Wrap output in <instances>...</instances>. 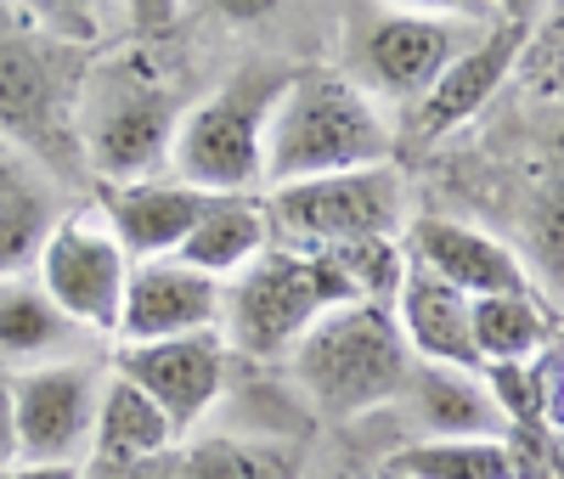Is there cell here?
Returning <instances> with one entry per match:
<instances>
[{"label":"cell","mask_w":564,"mask_h":479,"mask_svg":"<svg viewBox=\"0 0 564 479\" xmlns=\"http://www.w3.org/2000/svg\"><path fill=\"white\" fill-rule=\"evenodd\" d=\"M395 135L372 96L334 74V68H305L282 79L271 119H265V192L316 181V175H345L390 164Z\"/></svg>","instance_id":"1"},{"label":"cell","mask_w":564,"mask_h":479,"mask_svg":"<svg viewBox=\"0 0 564 479\" xmlns=\"http://www.w3.org/2000/svg\"><path fill=\"white\" fill-rule=\"evenodd\" d=\"M79 79H85V52L40 34L12 0H0V141L12 153L45 164L63 186H68V164H79V141H74Z\"/></svg>","instance_id":"2"},{"label":"cell","mask_w":564,"mask_h":479,"mask_svg":"<svg viewBox=\"0 0 564 479\" xmlns=\"http://www.w3.org/2000/svg\"><path fill=\"white\" fill-rule=\"evenodd\" d=\"M350 300H361V294L350 287V276L339 271L334 254L265 249L254 265H243L220 287V345L238 356H254V361H276L327 311H339Z\"/></svg>","instance_id":"3"},{"label":"cell","mask_w":564,"mask_h":479,"mask_svg":"<svg viewBox=\"0 0 564 479\" xmlns=\"http://www.w3.org/2000/svg\"><path fill=\"white\" fill-rule=\"evenodd\" d=\"M175 90L141 63V57H113V63H85L79 96H74V141L79 164L97 181H141L170 164V141L181 124Z\"/></svg>","instance_id":"4"},{"label":"cell","mask_w":564,"mask_h":479,"mask_svg":"<svg viewBox=\"0 0 564 479\" xmlns=\"http://www.w3.org/2000/svg\"><path fill=\"white\" fill-rule=\"evenodd\" d=\"M289 356H294V383L327 417H356L384 401H401L417 367L390 300H350L327 311Z\"/></svg>","instance_id":"5"},{"label":"cell","mask_w":564,"mask_h":479,"mask_svg":"<svg viewBox=\"0 0 564 479\" xmlns=\"http://www.w3.org/2000/svg\"><path fill=\"white\" fill-rule=\"evenodd\" d=\"M282 79H238L209 102L186 108L170 141V175L204 198H260L265 192V119Z\"/></svg>","instance_id":"6"},{"label":"cell","mask_w":564,"mask_h":479,"mask_svg":"<svg viewBox=\"0 0 564 479\" xmlns=\"http://www.w3.org/2000/svg\"><path fill=\"white\" fill-rule=\"evenodd\" d=\"M271 231L289 237V249H345L367 237H395L406 226V181L395 164L316 175L265 192Z\"/></svg>","instance_id":"7"},{"label":"cell","mask_w":564,"mask_h":479,"mask_svg":"<svg viewBox=\"0 0 564 479\" xmlns=\"http://www.w3.org/2000/svg\"><path fill=\"white\" fill-rule=\"evenodd\" d=\"M34 282L90 339H113L130 287V254L119 249V237L97 209H68L34 260Z\"/></svg>","instance_id":"8"},{"label":"cell","mask_w":564,"mask_h":479,"mask_svg":"<svg viewBox=\"0 0 564 479\" xmlns=\"http://www.w3.org/2000/svg\"><path fill=\"white\" fill-rule=\"evenodd\" d=\"M102 383H108L102 356H74V361L18 372L12 378V428H18V457L12 462L79 468L90 457V428H97Z\"/></svg>","instance_id":"9"},{"label":"cell","mask_w":564,"mask_h":479,"mask_svg":"<svg viewBox=\"0 0 564 479\" xmlns=\"http://www.w3.org/2000/svg\"><path fill=\"white\" fill-rule=\"evenodd\" d=\"M108 367L119 378H130L148 395L175 435H186L215 401L226 383V345L220 333H186V339H153V345H113Z\"/></svg>","instance_id":"10"},{"label":"cell","mask_w":564,"mask_h":479,"mask_svg":"<svg viewBox=\"0 0 564 479\" xmlns=\"http://www.w3.org/2000/svg\"><path fill=\"white\" fill-rule=\"evenodd\" d=\"M220 287L215 276L170 260L130 265L124 311L113 345H153V339H186V333H220Z\"/></svg>","instance_id":"11"},{"label":"cell","mask_w":564,"mask_h":479,"mask_svg":"<svg viewBox=\"0 0 564 479\" xmlns=\"http://www.w3.org/2000/svg\"><path fill=\"white\" fill-rule=\"evenodd\" d=\"M204 192L186 186L175 175H141V181H102L97 192V215L108 220V231L119 237V249L130 254V265L141 260H170L186 231L204 215Z\"/></svg>","instance_id":"12"},{"label":"cell","mask_w":564,"mask_h":479,"mask_svg":"<svg viewBox=\"0 0 564 479\" xmlns=\"http://www.w3.org/2000/svg\"><path fill=\"white\" fill-rule=\"evenodd\" d=\"M457 52H463V40H457L452 18H412V12L379 18L361 40L367 79L379 90H390V96H401V102H412V96L423 102Z\"/></svg>","instance_id":"13"},{"label":"cell","mask_w":564,"mask_h":479,"mask_svg":"<svg viewBox=\"0 0 564 479\" xmlns=\"http://www.w3.org/2000/svg\"><path fill=\"white\" fill-rule=\"evenodd\" d=\"M395 327L412 356L430 367H457V372H480L475 350V300L457 294L452 282L430 276L423 265H406L395 287Z\"/></svg>","instance_id":"14"},{"label":"cell","mask_w":564,"mask_h":479,"mask_svg":"<svg viewBox=\"0 0 564 479\" xmlns=\"http://www.w3.org/2000/svg\"><path fill=\"white\" fill-rule=\"evenodd\" d=\"M406 265H423L430 276L452 282L457 294H468V300L520 294L525 287L520 254L502 249L497 237H486L475 226H457V220H417L406 231Z\"/></svg>","instance_id":"15"},{"label":"cell","mask_w":564,"mask_h":479,"mask_svg":"<svg viewBox=\"0 0 564 479\" xmlns=\"http://www.w3.org/2000/svg\"><path fill=\"white\" fill-rule=\"evenodd\" d=\"M520 52H525V23H508V18L491 34H480L475 45H463V52L446 63V74L430 85V96H423L417 135H446L452 124L475 119L491 96L502 90V79L513 74Z\"/></svg>","instance_id":"16"},{"label":"cell","mask_w":564,"mask_h":479,"mask_svg":"<svg viewBox=\"0 0 564 479\" xmlns=\"http://www.w3.org/2000/svg\"><path fill=\"white\" fill-rule=\"evenodd\" d=\"M63 215H68V186L52 170L12 148L0 153V276L34 271L45 237Z\"/></svg>","instance_id":"17"},{"label":"cell","mask_w":564,"mask_h":479,"mask_svg":"<svg viewBox=\"0 0 564 479\" xmlns=\"http://www.w3.org/2000/svg\"><path fill=\"white\" fill-rule=\"evenodd\" d=\"M90 333L74 327L52 300L45 287L23 271V276H0V372L18 378L29 367H52V361H74L85 356Z\"/></svg>","instance_id":"18"},{"label":"cell","mask_w":564,"mask_h":479,"mask_svg":"<svg viewBox=\"0 0 564 479\" xmlns=\"http://www.w3.org/2000/svg\"><path fill=\"white\" fill-rule=\"evenodd\" d=\"M401 395L423 417L430 440H508V417L497 412V401H491L480 372H457V367L417 361Z\"/></svg>","instance_id":"19"},{"label":"cell","mask_w":564,"mask_h":479,"mask_svg":"<svg viewBox=\"0 0 564 479\" xmlns=\"http://www.w3.org/2000/svg\"><path fill=\"white\" fill-rule=\"evenodd\" d=\"M271 249V215L265 198H209L198 226L186 231V243L175 249L181 265H193L215 282H231L243 265H254Z\"/></svg>","instance_id":"20"},{"label":"cell","mask_w":564,"mask_h":479,"mask_svg":"<svg viewBox=\"0 0 564 479\" xmlns=\"http://www.w3.org/2000/svg\"><path fill=\"white\" fill-rule=\"evenodd\" d=\"M175 440H181L175 423L130 378H119L108 367L102 401H97V428H90V457H153V451H170Z\"/></svg>","instance_id":"21"},{"label":"cell","mask_w":564,"mask_h":479,"mask_svg":"<svg viewBox=\"0 0 564 479\" xmlns=\"http://www.w3.org/2000/svg\"><path fill=\"white\" fill-rule=\"evenodd\" d=\"M547 345V311L531 300V287L520 294H486L475 300V350L480 367H525Z\"/></svg>","instance_id":"22"},{"label":"cell","mask_w":564,"mask_h":479,"mask_svg":"<svg viewBox=\"0 0 564 479\" xmlns=\"http://www.w3.org/2000/svg\"><path fill=\"white\" fill-rule=\"evenodd\" d=\"M384 479H520L513 440H423L390 457Z\"/></svg>","instance_id":"23"},{"label":"cell","mask_w":564,"mask_h":479,"mask_svg":"<svg viewBox=\"0 0 564 479\" xmlns=\"http://www.w3.org/2000/svg\"><path fill=\"white\" fill-rule=\"evenodd\" d=\"M12 7L40 34H52V40L74 45V52H85V45H97L113 29V18L124 12V0H12Z\"/></svg>","instance_id":"24"},{"label":"cell","mask_w":564,"mask_h":479,"mask_svg":"<svg viewBox=\"0 0 564 479\" xmlns=\"http://www.w3.org/2000/svg\"><path fill=\"white\" fill-rule=\"evenodd\" d=\"M186 479H289V468H282L271 451L260 446H243V440H198L186 446Z\"/></svg>","instance_id":"25"},{"label":"cell","mask_w":564,"mask_h":479,"mask_svg":"<svg viewBox=\"0 0 564 479\" xmlns=\"http://www.w3.org/2000/svg\"><path fill=\"white\" fill-rule=\"evenodd\" d=\"M79 479H186L181 446L153 451V457H85Z\"/></svg>","instance_id":"26"},{"label":"cell","mask_w":564,"mask_h":479,"mask_svg":"<svg viewBox=\"0 0 564 479\" xmlns=\"http://www.w3.org/2000/svg\"><path fill=\"white\" fill-rule=\"evenodd\" d=\"M175 12H181V0H124V23H130L135 34H159V29H170Z\"/></svg>","instance_id":"27"},{"label":"cell","mask_w":564,"mask_h":479,"mask_svg":"<svg viewBox=\"0 0 564 479\" xmlns=\"http://www.w3.org/2000/svg\"><path fill=\"white\" fill-rule=\"evenodd\" d=\"M198 7L220 23H265L271 12H282V0H198Z\"/></svg>","instance_id":"28"},{"label":"cell","mask_w":564,"mask_h":479,"mask_svg":"<svg viewBox=\"0 0 564 479\" xmlns=\"http://www.w3.org/2000/svg\"><path fill=\"white\" fill-rule=\"evenodd\" d=\"M384 7H395V12H412V18H475L486 0H384Z\"/></svg>","instance_id":"29"},{"label":"cell","mask_w":564,"mask_h":479,"mask_svg":"<svg viewBox=\"0 0 564 479\" xmlns=\"http://www.w3.org/2000/svg\"><path fill=\"white\" fill-rule=\"evenodd\" d=\"M18 457V428H12V378L0 372V462Z\"/></svg>","instance_id":"30"},{"label":"cell","mask_w":564,"mask_h":479,"mask_svg":"<svg viewBox=\"0 0 564 479\" xmlns=\"http://www.w3.org/2000/svg\"><path fill=\"white\" fill-rule=\"evenodd\" d=\"M7 479H79V468H45V462H7Z\"/></svg>","instance_id":"31"},{"label":"cell","mask_w":564,"mask_h":479,"mask_svg":"<svg viewBox=\"0 0 564 479\" xmlns=\"http://www.w3.org/2000/svg\"><path fill=\"white\" fill-rule=\"evenodd\" d=\"M497 7H502V18H508V23H525V12L536 7V0H497Z\"/></svg>","instance_id":"32"},{"label":"cell","mask_w":564,"mask_h":479,"mask_svg":"<svg viewBox=\"0 0 564 479\" xmlns=\"http://www.w3.org/2000/svg\"><path fill=\"white\" fill-rule=\"evenodd\" d=\"M0 479H7V462H0Z\"/></svg>","instance_id":"33"},{"label":"cell","mask_w":564,"mask_h":479,"mask_svg":"<svg viewBox=\"0 0 564 479\" xmlns=\"http://www.w3.org/2000/svg\"><path fill=\"white\" fill-rule=\"evenodd\" d=\"M0 153H7V141H0Z\"/></svg>","instance_id":"34"}]
</instances>
